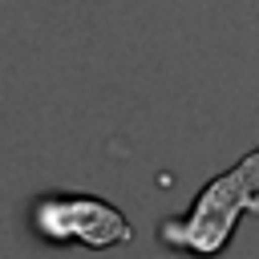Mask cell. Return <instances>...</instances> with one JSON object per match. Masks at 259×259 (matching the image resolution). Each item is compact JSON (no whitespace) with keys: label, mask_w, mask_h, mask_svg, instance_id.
Segmentation results:
<instances>
[{"label":"cell","mask_w":259,"mask_h":259,"mask_svg":"<svg viewBox=\"0 0 259 259\" xmlns=\"http://www.w3.org/2000/svg\"><path fill=\"white\" fill-rule=\"evenodd\" d=\"M259 214V146H251L235 166L219 170L186 206V214L158 223V243L186 259H219L239 223Z\"/></svg>","instance_id":"1"},{"label":"cell","mask_w":259,"mask_h":259,"mask_svg":"<svg viewBox=\"0 0 259 259\" xmlns=\"http://www.w3.org/2000/svg\"><path fill=\"white\" fill-rule=\"evenodd\" d=\"M28 235L40 247H85V251H113L134 243V223L97 194L77 190H45L28 202L24 214Z\"/></svg>","instance_id":"2"}]
</instances>
